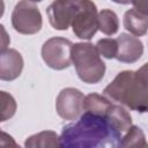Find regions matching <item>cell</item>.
<instances>
[{"label": "cell", "mask_w": 148, "mask_h": 148, "mask_svg": "<svg viewBox=\"0 0 148 148\" xmlns=\"http://www.w3.org/2000/svg\"><path fill=\"white\" fill-rule=\"evenodd\" d=\"M121 134L105 114L83 111L76 121L62 127L59 145L64 148L119 147Z\"/></svg>", "instance_id": "6da1fadb"}, {"label": "cell", "mask_w": 148, "mask_h": 148, "mask_svg": "<svg viewBox=\"0 0 148 148\" xmlns=\"http://www.w3.org/2000/svg\"><path fill=\"white\" fill-rule=\"evenodd\" d=\"M147 64L138 71H123L104 88L109 99L121 104L130 110L145 113L148 109Z\"/></svg>", "instance_id": "7a4b0ae2"}, {"label": "cell", "mask_w": 148, "mask_h": 148, "mask_svg": "<svg viewBox=\"0 0 148 148\" xmlns=\"http://www.w3.org/2000/svg\"><path fill=\"white\" fill-rule=\"evenodd\" d=\"M71 59L82 82L96 84L103 80L106 67L94 44L89 42L73 44Z\"/></svg>", "instance_id": "3957f363"}, {"label": "cell", "mask_w": 148, "mask_h": 148, "mask_svg": "<svg viewBox=\"0 0 148 148\" xmlns=\"http://www.w3.org/2000/svg\"><path fill=\"white\" fill-rule=\"evenodd\" d=\"M12 25L22 35H35L42 29L43 20L37 5L30 0H20L12 12Z\"/></svg>", "instance_id": "277c9868"}, {"label": "cell", "mask_w": 148, "mask_h": 148, "mask_svg": "<svg viewBox=\"0 0 148 148\" xmlns=\"http://www.w3.org/2000/svg\"><path fill=\"white\" fill-rule=\"evenodd\" d=\"M97 16V7L91 0H80L75 6L71 21L74 35L80 39H91L98 30Z\"/></svg>", "instance_id": "5b68a950"}, {"label": "cell", "mask_w": 148, "mask_h": 148, "mask_svg": "<svg viewBox=\"0 0 148 148\" xmlns=\"http://www.w3.org/2000/svg\"><path fill=\"white\" fill-rule=\"evenodd\" d=\"M73 43L64 37H51L42 46L43 61L52 69L62 71L72 64L71 51Z\"/></svg>", "instance_id": "8992f818"}, {"label": "cell", "mask_w": 148, "mask_h": 148, "mask_svg": "<svg viewBox=\"0 0 148 148\" xmlns=\"http://www.w3.org/2000/svg\"><path fill=\"white\" fill-rule=\"evenodd\" d=\"M84 95L76 88H64L57 96L56 110L65 120H76L83 112Z\"/></svg>", "instance_id": "52a82bcc"}, {"label": "cell", "mask_w": 148, "mask_h": 148, "mask_svg": "<svg viewBox=\"0 0 148 148\" xmlns=\"http://www.w3.org/2000/svg\"><path fill=\"white\" fill-rule=\"evenodd\" d=\"M79 1L80 0H54L46 8L50 24L56 30H67Z\"/></svg>", "instance_id": "ba28073f"}, {"label": "cell", "mask_w": 148, "mask_h": 148, "mask_svg": "<svg viewBox=\"0 0 148 148\" xmlns=\"http://www.w3.org/2000/svg\"><path fill=\"white\" fill-rule=\"evenodd\" d=\"M118 50L116 58L118 61L124 64H133L138 61L143 54V43L139 39V37L121 32L117 38Z\"/></svg>", "instance_id": "9c48e42d"}, {"label": "cell", "mask_w": 148, "mask_h": 148, "mask_svg": "<svg viewBox=\"0 0 148 148\" xmlns=\"http://www.w3.org/2000/svg\"><path fill=\"white\" fill-rule=\"evenodd\" d=\"M24 66L22 54L15 49H6L0 52V80L14 81L16 80Z\"/></svg>", "instance_id": "30bf717a"}, {"label": "cell", "mask_w": 148, "mask_h": 148, "mask_svg": "<svg viewBox=\"0 0 148 148\" xmlns=\"http://www.w3.org/2000/svg\"><path fill=\"white\" fill-rule=\"evenodd\" d=\"M123 24L131 35H134L136 37L145 36L148 29V16L147 14H143L135 8H132L125 12Z\"/></svg>", "instance_id": "8fae6325"}, {"label": "cell", "mask_w": 148, "mask_h": 148, "mask_svg": "<svg viewBox=\"0 0 148 148\" xmlns=\"http://www.w3.org/2000/svg\"><path fill=\"white\" fill-rule=\"evenodd\" d=\"M106 116L110 119L111 124L114 128L123 135L132 125V116L131 113L121 105L112 103L106 111Z\"/></svg>", "instance_id": "7c38bea8"}, {"label": "cell", "mask_w": 148, "mask_h": 148, "mask_svg": "<svg viewBox=\"0 0 148 148\" xmlns=\"http://www.w3.org/2000/svg\"><path fill=\"white\" fill-rule=\"evenodd\" d=\"M24 147H28V148L60 147L59 135L53 131H43L29 136L24 142Z\"/></svg>", "instance_id": "4fadbf2b"}, {"label": "cell", "mask_w": 148, "mask_h": 148, "mask_svg": "<svg viewBox=\"0 0 148 148\" xmlns=\"http://www.w3.org/2000/svg\"><path fill=\"white\" fill-rule=\"evenodd\" d=\"M97 27L101 32L106 36L114 35L119 29V20L117 14L111 9H102L97 16Z\"/></svg>", "instance_id": "5bb4252c"}, {"label": "cell", "mask_w": 148, "mask_h": 148, "mask_svg": "<svg viewBox=\"0 0 148 148\" xmlns=\"http://www.w3.org/2000/svg\"><path fill=\"white\" fill-rule=\"evenodd\" d=\"M111 104H112L111 99L106 98L105 96L99 95L97 92H91L84 96L83 111H88L97 114H105Z\"/></svg>", "instance_id": "9a60e30c"}, {"label": "cell", "mask_w": 148, "mask_h": 148, "mask_svg": "<svg viewBox=\"0 0 148 148\" xmlns=\"http://www.w3.org/2000/svg\"><path fill=\"white\" fill-rule=\"evenodd\" d=\"M146 146H147V141L145 133L136 125H131V127L123 134L119 143V147H146Z\"/></svg>", "instance_id": "2e32d148"}, {"label": "cell", "mask_w": 148, "mask_h": 148, "mask_svg": "<svg viewBox=\"0 0 148 148\" xmlns=\"http://www.w3.org/2000/svg\"><path fill=\"white\" fill-rule=\"evenodd\" d=\"M17 109L15 98L7 91L0 90V123L9 120L14 117Z\"/></svg>", "instance_id": "e0dca14e"}, {"label": "cell", "mask_w": 148, "mask_h": 148, "mask_svg": "<svg viewBox=\"0 0 148 148\" xmlns=\"http://www.w3.org/2000/svg\"><path fill=\"white\" fill-rule=\"evenodd\" d=\"M96 49L99 56L106 59H114L118 50V44L116 38H102L96 43Z\"/></svg>", "instance_id": "ac0fdd59"}, {"label": "cell", "mask_w": 148, "mask_h": 148, "mask_svg": "<svg viewBox=\"0 0 148 148\" xmlns=\"http://www.w3.org/2000/svg\"><path fill=\"white\" fill-rule=\"evenodd\" d=\"M0 147H18L12 135L0 130Z\"/></svg>", "instance_id": "d6986e66"}, {"label": "cell", "mask_w": 148, "mask_h": 148, "mask_svg": "<svg viewBox=\"0 0 148 148\" xmlns=\"http://www.w3.org/2000/svg\"><path fill=\"white\" fill-rule=\"evenodd\" d=\"M10 44V37L2 24H0V52L6 50Z\"/></svg>", "instance_id": "ffe728a7"}, {"label": "cell", "mask_w": 148, "mask_h": 148, "mask_svg": "<svg viewBox=\"0 0 148 148\" xmlns=\"http://www.w3.org/2000/svg\"><path fill=\"white\" fill-rule=\"evenodd\" d=\"M134 8L143 14H147V0H131Z\"/></svg>", "instance_id": "44dd1931"}, {"label": "cell", "mask_w": 148, "mask_h": 148, "mask_svg": "<svg viewBox=\"0 0 148 148\" xmlns=\"http://www.w3.org/2000/svg\"><path fill=\"white\" fill-rule=\"evenodd\" d=\"M114 3H119V5H128L131 3V0H111Z\"/></svg>", "instance_id": "7402d4cb"}, {"label": "cell", "mask_w": 148, "mask_h": 148, "mask_svg": "<svg viewBox=\"0 0 148 148\" xmlns=\"http://www.w3.org/2000/svg\"><path fill=\"white\" fill-rule=\"evenodd\" d=\"M3 13H5V2L3 0H0V18L2 17Z\"/></svg>", "instance_id": "603a6c76"}, {"label": "cell", "mask_w": 148, "mask_h": 148, "mask_svg": "<svg viewBox=\"0 0 148 148\" xmlns=\"http://www.w3.org/2000/svg\"><path fill=\"white\" fill-rule=\"evenodd\" d=\"M30 1H32V2H40V1H43V0H30Z\"/></svg>", "instance_id": "cb8c5ba5"}]
</instances>
